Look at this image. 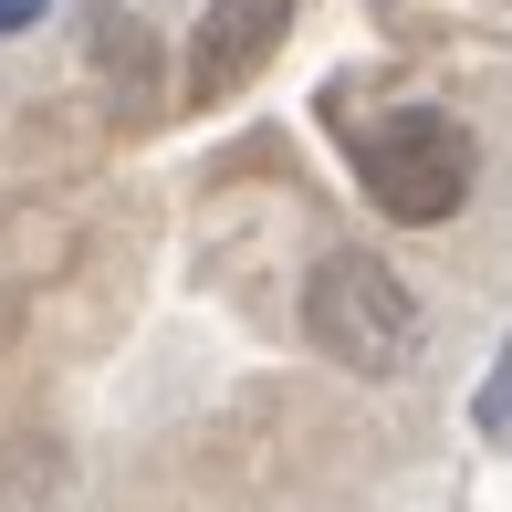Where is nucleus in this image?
Masks as SVG:
<instances>
[{
    "label": "nucleus",
    "mask_w": 512,
    "mask_h": 512,
    "mask_svg": "<svg viewBox=\"0 0 512 512\" xmlns=\"http://www.w3.org/2000/svg\"><path fill=\"white\" fill-rule=\"evenodd\" d=\"M345 147H356L366 199H377L398 230H439V220H460V199H471V136H460V115H439V105H387V115H366Z\"/></svg>",
    "instance_id": "nucleus-1"
},
{
    "label": "nucleus",
    "mask_w": 512,
    "mask_h": 512,
    "mask_svg": "<svg viewBox=\"0 0 512 512\" xmlns=\"http://www.w3.org/2000/svg\"><path fill=\"white\" fill-rule=\"evenodd\" d=\"M304 324H314L324 356H345L356 377H387V366L418 345V293L377 262V251H324L314 283H304Z\"/></svg>",
    "instance_id": "nucleus-2"
},
{
    "label": "nucleus",
    "mask_w": 512,
    "mask_h": 512,
    "mask_svg": "<svg viewBox=\"0 0 512 512\" xmlns=\"http://www.w3.org/2000/svg\"><path fill=\"white\" fill-rule=\"evenodd\" d=\"M283 32H293V0H220V11L199 21V95H220L251 63H272Z\"/></svg>",
    "instance_id": "nucleus-3"
}]
</instances>
